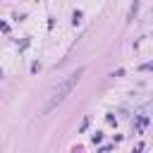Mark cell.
Listing matches in <instances>:
<instances>
[{"mask_svg": "<svg viewBox=\"0 0 153 153\" xmlns=\"http://www.w3.org/2000/svg\"><path fill=\"white\" fill-rule=\"evenodd\" d=\"M81 74H84V67H79L76 72H72V74H69V76H67V79H65V81H62V84L50 93V98H48V103H45L43 112H53V110H55V108H57V105H60V103L72 93V88L76 86V81H79V76H81Z\"/></svg>", "mask_w": 153, "mask_h": 153, "instance_id": "1", "label": "cell"}, {"mask_svg": "<svg viewBox=\"0 0 153 153\" xmlns=\"http://www.w3.org/2000/svg\"><path fill=\"white\" fill-rule=\"evenodd\" d=\"M88 122H91V120H88V117H86V120H84V122H81V127H79V131H86V127H88Z\"/></svg>", "mask_w": 153, "mask_h": 153, "instance_id": "2", "label": "cell"}]
</instances>
